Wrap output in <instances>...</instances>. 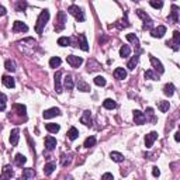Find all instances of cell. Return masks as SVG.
<instances>
[{"instance_id": "obj_44", "label": "cell", "mask_w": 180, "mask_h": 180, "mask_svg": "<svg viewBox=\"0 0 180 180\" xmlns=\"http://www.w3.org/2000/svg\"><path fill=\"white\" fill-rule=\"evenodd\" d=\"M14 108L18 111V115H24L25 117V106H23V104H14Z\"/></svg>"}, {"instance_id": "obj_42", "label": "cell", "mask_w": 180, "mask_h": 180, "mask_svg": "<svg viewBox=\"0 0 180 180\" xmlns=\"http://www.w3.org/2000/svg\"><path fill=\"white\" fill-rule=\"evenodd\" d=\"M149 4H151L154 9H162V7H163L162 0H149Z\"/></svg>"}, {"instance_id": "obj_13", "label": "cell", "mask_w": 180, "mask_h": 180, "mask_svg": "<svg viewBox=\"0 0 180 180\" xmlns=\"http://www.w3.org/2000/svg\"><path fill=\"white\" fill-rule=\"evenodd\" d=\"M156 138H158V132H155V131H152V132H149L148 135H145V146L151 148L152 145H154V142L156 141Z\"/></svg>"}, {"instance_id": "obj_16", "label": "cell", "mask_w": 180, "mask_h": 180, "mask_svg": "<svg viewBox=\"0 0 180 180\" xmlns=\"http://www.w3.org/2000/svg\"><path fill=\"white\" fill-rule=\"evenodd\" d=\"M80 122L85 124L86 127H90V125H92V114H90L89 110H86V111L83 113V115L80 117Z\"/></svg>"}, {"instance_id": "obj_10", "label": "cell", "mask_w": 180, "mask_h": 180, "mask_svg": "<svg viewBox=\"0 0 180 180\" xmlns=\"http://www.w3.org/2000/svg\"><path fill=\"white\" fill-rule=\"evenodd\" d=\"M42 115H44L45 120H49V118H53V117H56V115H61V110H59L58 107H52V108L45 110Z\"/></svg>"}, {"instance_id": "obj_49", "label": "cell", "mask_w": 180, "mask_h": 180, "mask_svg": "<svg viewBox=\"0 0 180 180\" xmlns=\"http://www.w3.org/2000/svg\"><path fill=\"white\" fill-rule=\"evenodd\" d=\"M146 114L149 115V117H151V120H152V121H155V117H154V110H152L151 107H149V108H146Z\"/></svg>"}, {"instance_id": "obj_37", "label": "cell", "mask_w": 180, "mask_h": 180, "mask_svg": "<svg viewBox=\"0 0 180 180\" xmlns=\"http://www.w3.org/2000/svg\"><path fill=\"white\" fill-rule=\"evenodd\" d=\"M27 9V2L25 0H18L17 4H16V10L17 12H24Z\"/></svg>"}, {"instance_id": "obj_17", "label": "cell", "mask_w": 180, "mask_h": 180, "mask_svg": "<svg viewBox=\"0 0 180 180\" xmlns=\"http://www.w3.org/2000/svg\"><path fill=\"white\" fill-rule=\"evenodd\" d=\"M18 138H20V131H18L17 128H14V130L10 132V144H12V146H17Z\"/></svg>"}, {"instance_id": "obj_11", "label": "cell", "mask_w": 180, "mask_h": 180, "mask_svg": "<svg viewBox=\"0 0 180 180\" xmlns=\"http://www.w3.org/2000/svg\"><path fill=\"white\" fill-rule=\"evenodd\" d=\"M134 121H135V124L142 125L146 121V115L142 111H139V110H134Z\"/></svg>"}, {"instance_id": "obj_14", "label": "cell", "mask_w": 180, "mask_h": 180, "mask_svg": "<svg viewBox=\"0 0 180 180\" xmlns=\"http://www.w3.org/2000/svg\"><path fill=\"white\" fill-rule=\"evenodd\" d=\"M61 76H62V72L58 71L53 76V83H55V92L56 93H62V85H61Z\"/></svg>"}, {"instance_id": "obj_22", "label": "cell", "mask_w": 180, "mask_h": 180, "mask_svg": "<svg viewBox=\"0 0 180 180\" xmlns=\"http://www.w3.org/2000/svg\"><path fill=\"white\" fill-rule=\"evenodd\" d=\"M114 76H115V79L122 80V79H125V77H127V72H125L124 68H117L114 71Z\"/></svg>"}, {"instance_id": "obj_28", "label": "cell", "mask_w": 180, "mask_h": 180, "mask_svg": "<svg viewBox=\"0 0 180 180\" xmlns=\"http://www.w3.org/2000/svg\"><path fill=\"white\" fill-rule=\"evenodd\" d=\"M103 107L107 110H113L117 107V103H115L114 100H111V99H106V100L103 101Z\"/></svg>"}, {"instance_id": "obj_50", "label": "cell", "mask_w": 180, "mask_h": 180, "mask_svg": "<svg viewBox=\"0 0 180 180\" xmlns=\"http://www.w3.org/2000/svg\"><path fill=\"white\" fill-rule=\"evenodd\" d=\"M6 9H4L3 6H0V17H3V16H6Z\"/></svg>"}, {"instance_id": "obj_36", "label": "cell", "mask_w": 180, "mask_h": 180, "mask_svg": "<svg viewBox=\"0 0 180 180\" xmlns=\"http://www.w3.org/2000/svg\"><path fill=\"white\" fill-rule=\"evenodd\" d=\"M169 107H170L169 101H159V103H158V108H159L162 113H166V111H168Z\"/></svg>"}, {"instance_id": "obj_47", "label": "cell", "mask_w": 180, "mask_h": 180, "mask_svg": "<svg viewBox=\"0 0 180 180\" xmlns=\"http://www.w3.org/2000/svg\"><path fill=\"white\" fill-rule=\"evenodd\" d=\"M3 177H13V170L10 169V166L4 168V176Z\"/></svg>"}, {"instance_id": "obj_31", "label": "cell", "mask_w": 180, "mask_h": 180, "mask_svg": "<svg viewBox=\"0 0 180 180\" xmlns=\"http://www.w3.org/2000/svg\"><path fill=\"white\" fill-rule=\"evenodd\" d=\"M63 85H65L66 90H72V89H73V79H72L71 75H68V76L65 77V80H63Z\"/></svg>"}, {"instance_id": "obj_20", "label": "cell", "mask_w": 180, "mask_h": 180, "mask_svg": "<svg viewBox=\"0 0 180 180\" xmlns=\"http://www.w3.org/2000/svg\"><path fill=\"white\" fill-rule=\"evenodd\" d=\"M56 169V165L53 162H49V163H47V165L44 166V174L45 176H51V174L53 173V170Z\"/></svg>"}, {"instance_id": "obj_26", "label": "cell", "mask_w": 180, "mask_h": 180, "mask_svg": "<svg viewBox=\"0 0 180 180\" xmlns=\"http://www.w3.org/2000/svg\"><path fill=\"white\" fill-rule=\"evenodd\" d=\"M14 162H16V165L17 166H23V165H25V162H27V158L24 156L23 154H17L16 155V158H14Z\"/></svg>"}, {"instance_id": "obj_30", "label": "cell", "mask_w": 180, "mask_h": 180, "mask_svg": "<svg viewBox=\"0 0 180 180\" xmlns=\"http://www.w3.org/2000/svg\"><path fill=\"white\" fill-rule=\"evenodd\" d=\"M61 63H62V61H61L59 56H53V58L49 59V66H51V68H59Z\"/></svg>"}, {"instance_id": "obj_2", "label": "cell", "mask_w": 180, "mask_h": 180, "mask_svg": "<svg viewBox=\"0 0 180 180\" xmlns=\"http://www.w3.org/2000/svg\"><path fill=\"white\" fill-rule=\"evenodd\" d=\"M68 13L69 14H72L73 16L75 18H76L77 21H80V23H82V21H85L86 20V17H85V13H83V10L80 9L79 6H69V9H68Z\"/></svg>"}, {"instance_id": "obj_21", "label": "cell", "mask_w": 180, "mask_h": 180, "mask_svg": "<svg viewBox=\"0 0 180 180\" xmlns=\"http://www.w3.org/2000/svg\"><path fill=\"white\" fill-rule=\"evenodd\" d=\"M110 158H111V159L114 160V162H117V163L124 162V155H122V154H120V152L113 151L111 154H110Z\"/></svg>"}, {"instance_id": "obj_6", "label": "cell", "mask_w": 180, "mask_h": 180, "mask_svg": "<svg viewBox=\"0 0 180 180\" xmlns=\"http://www.w3.org/2000/svg\"><path fill=\"white\" fill-rule=\"evenodd\" d=\"M166 45H169V47L173 48V51H179V45H180V33L179 31H174L173 33V39L172 41H168L166 42Z\"/></svg>"}, {"instance_id": "obj_53", "label": "cell", "mask_w": 180, "mask_h": 180, "mask_svg": "<svg viewBox=\"0 0 180 180\" xmlns=\"http://www.w3.org/2000/svg\"><path fill=\"white\" fill-rule=\"evenodd\" d=\"M134 2H138V0H134Z\"/></svg>"}, {"instance_id": "obj_5", "label": "cell", "mask_w": 180, "mask_h": 180, "mask_svg": "<svg viewBox=\"0 0 180 180\" xmlns=\"http://www.w3.org/2000/svg\"><path fill=\"white\" fill-rule=\"evenodd\" d=\"M56 23H55V30L56 31H61V30L65 28V23H66V14L65 12H59L56 16Z\"/></svg>"}, {"instance_id": "obj_19", "label": "cell", "mask_w": 180, "mask_h": 180, "mask_svg": "<svg viewBox=\"0 0 180 180\" xmlns=\"http://www.w3.org/2000/svg\"><path fill=\"white\" fill-rule=\"evenodd\" d=\"M179 7L176 6V4H173L172 6V13H170V20L173 21V23H179Z\"/></svg>"}, {"instance_id": "obj_3", "label": "cell", "mask_w": 180, "mask_h": 180, "mask_svg": "<svg viewBox=\"0 0 180 180\" xmlns=\"http://www.w3.org/2000/svg\"><path fill=\"white\" fill-rule=\"evenodd\" d=\"M136 14H138L139 18H142V20H144V30H151L152 28L154 23H152L151 17H149V16H148L144 10H136Z\"/></svg>"}, {"instance_id": "obj_39", "label": "cell", "mask_w": 180, "mask_h": 180, "mask_svg": "<svg viewBox=\"0 0 180 180\" xmlns=\"http://www.w3.org/2000/svg\"><path fill=\"white\" fill-rule=\"evenodd\" d=\"M127 39L131 42V44L136 45V47L139 45V39H138V37H136L135 34H127Z\"/></svg>"}, {"instance_id": "obj_12", "label": "cell", "mask_w": 180, "mask_h": 180, "mask_svg": "<svg viewBox=\"0 0 180 180\" xmlns=\"http://www.w3.org/2000/svg\"><path fill=\"white\" fill-rule=\"evenodd\" d=\"M77 47H79L80 49H83L85 52L89 51V44H87V39H86L85 34H79V35H77Z\"/></svg>"}, {"instance_id": "obj_23", "label": "cell", "mask_w": 180, "mask_h": 180, "mask_svg": "<svg viewBox=\"0 0 180 180\" xmlns=\"http://www.w3.org/2000/svg\"><path fill=\"white\" fill-rule=\"evenodd\" d=\"M97 69H100V63H97L95 59H89V62H87V71H89V72H95V71H97Z\"/></svg>"}, {"instance_id": "obj_4", "label": "cell", "mask_w": 180, "mask_h": 180, "mask_svg": "<svg viewBox=\"0 0 180 180\" xmlns=\"http://www.w3.org/2000/svg\"><path fill=\"white\" fill-rule=\"evenodd\" d=\"M149 61H151V63H152V68H154V71L156 72L158 75H162L163 72H165V68H163L162 62H160L159 59H156L155 56L149 55Z\"/></svg>"}, {"instance_id": "obj_45", "label": "cell", "mask_w": 180, "mask_h": 180, "mask_svg": "<svg viewBox=\"0 0 180 180\" xmlns=\"http://www.w3.org/2000/svg\"><path fill=\"white\" fill-rule=\"evenodd\" d=\"M6 96L4 95H0V111H4L6 110V106H7V103H6Z\"/></svg>"}, {"instance_id": "obj_25", "label": "cell", "mask_w": 180, "mask_h": 180, "mask_svg": "<svg viewBox=\"0 0 180 180\" xmlns=\"http://www.w3.org/2000/svg\"><path fill=\"white\" fill-rule=\"evenodd\" d=\"M163 93H165V96H168V97H172L173 93H174L173 83H168V85H165V87H163Z\"/></svg>"}, {"instance_id": "obj_15", "label": "cell", "mask_w": 180, "mask_h": 180, "mask_svg": "<svg viewBox=\"0 0 180 180\" xmlns=\"http://www.w3.org/2000/svg\"><path fill=\"white\" fill-rule=\"evenodd\" d=\"M56 146V139L53 138V136L48 135L47 138H45V149L47 151H53Z\"/></svg>"}, {"instance_id": "obj_41", "label": "cell", "mask_w": 180, "mask_h": 180, "mask_svg": "<svg viewBox=\"0 0 180 180\" xmlns=\"http://www.w3.org/2000/svg\"><path fill=\"white\" fill-rule=\"evenodd\" d=\"M4 68H6V71H9V72H14L16 71V63L9 59V61L4 62Z\"/></svg>"}, {"instance_id": "obj_51", "label": "cell", "mask_w": 180, "mask_h": 180, "mask_svg": "<svg viewBox=\"0 0 180 180\" xmlns=\"http://www.w3.org/2000/svg\"><path fill=\"white\" fill-rule=\"evenodd\" d=\"M101 177H103V179H114V176H113L111 173H104Z\"/></svg>"}, {"instance_id": "obj_27", "label": "cell", "mask_w": 180, "mask_h": 180, "mask_svg": "<svg viewBox=\"0 0 180 180\" xmlns=\"http://www.w3.org/2000/svg\"><path fill=\"white\" fill-rule=\"evenodd\" d=\"M77 89H79L80 92H83V93L90 92V86H89L85 80H79V82H77Z\"/></svg>"}, {"instance_id": "obj_40", "label": "cell", "mask_w": 180, "mask_h": 180, "mask_svg": "<svg viewBox=\"0 0 180 180\" xmlns=\"http://www.w3.org/2000/svg\"><path fill=\"white\" fill-rule=\"evenodd\" d=\"M58 45H61V47H68V45H71V38H68V37H61V38L58 39Z\"/></svg>"}, {"instance_id": "obj_43", "label": "cell", "mask_w": 180, "mask_h": 180, "mask_svg": "<svg viewBox=\"0 0 180 180\" xmlns=\"http://www.w3.org/2000/svg\"><path fill=\"white\" fill-rule=\"evenodd\" d=\"M95 83H96L97 86H101V87H103V86L107 85V80L104 79L103 76H96V77H95Z\"/></svg>"}, {"instance_id": "obj_35", "label": "cell", "mask_w": 180, "mask_h": 180, "mask_svg": "<svg viewBox=\"0 0 180 180\" xmlns=\"http://www.w3.org/2000/svg\"><path fill=\"white\" fill-rule=\"evenodd\" d=\"M35 176V172L34 169H24L23 172V179H31V177Z\"/></svg>"}, {"instance_id": "obj_48", "label": "cell", "mask_w": 180, "mask_h": 180, "mask_svg": "<svg viewBox=\"0 0 180 180\" xmlns=\"http://www.w3.org/2000/svg\"><path fill=\"white\" fill-rule=\"evenodd\" d=\"M152 174H154L155 177H158L160 174V170H159V168H158V166H154V168H152Z\"/></svg>"}, {"instance_id": "obj_8", "label": "cell", "mask_w": 180, "mask_h": 180, "mask_svg": "<svg viewBox=\"0 0 180 180\" xmlns=\"http://www.w3.org/2000/svg\"><path fill=\"white\" fill-rule=\"evenodd\" d=\"M165 34H166V27L165 25H158L156 28L151 30V35L154 37V38H162Z\"/></svg>"}, {"instance_id": "obj_32", "label": "cell", "mask_w": 180, "mask_h": 180, "mask_svg": "<svg viewBox=\"0 0 180 180\" xmlns=\"http://www.w3.org/2000/svg\"><path fill=\"white\" fill-rule=\"evenodd\" d=\"M130 53H131V48L128 47V45H122V47L120 48V56H121V58H127Z\"/></svg>"}, {"instance_id": "obj_7", "label": "cell", "mask_w": 180, "mask_h": 180, "mask_svg": "<svg viewBox=\"0 0 180 180\" xmlns=\"http://www.w3.org/2000/svg\"><path fill=\"white\" fill-rule=\"evenodd\" d=\"M66 62H68L72 68H79V66L83 63V59L80 58V56L69 55V56H66Z\"/></svg>"}, {"instance_id": "obj_1", "label": "cell", "mask_w": 180, "mask_h": 180, "mask_svg": "<svg viewBox=\"0 0 180 180\" xmlns=\"http://www.w3.org/2000/svg\"><path fill=\"white\" fill-rule=\"evenodd\" d=\"M48 20H49V12L48 10L41 12V14L38 16V20H37V25H35V31L38 34H42V30H44L45 24L48 23Z\"/></svg>"}, {"instance_id": "obj_9", "label": "cell", "mask_w": 180, "mask_h": 180, "mask_svg": "<svg viewBox=\"0 0 180 180\" xmlns=\"http://www.w3.org/2000/svg\"><path fill=\"white\" fill-rule=\"evenodd\" d=\"M13 31L14 33H27L28 31V27H27V24H24L23 21H14L13 23Z\"/></svg>"}, {"instance_id": "obj_24", "label": "cell", "mask_w": 180, "mask_h": 180, "mask_svg": "<svg viewBox=\"0 0 180 180\" xmlns=\"http://www.w3.org/2000/svg\"><path fill=\"white\" fill-rule=\"evenodd\" d=\"M45 128H47V131H48V132H51V134H56L59 130H61L59 124H55V122H49V124H45Z\"/></svg>"}, {"instance_id": "obj_52", "label": "cell", "mask_w": 180, "mask_h": 180, "mask_svg": "<svg viewBox=\"0 0 180 180\" xmlns=\"http://www.w3.org/2000/svg\"><path fill=\"white\" fill-rule=\"evenodd\" d=\"M174 141H176V142H179V141H180V134H179V132L174 134Z\"/></svg>"}, {"instance_id": "obj_38", "label": "cell", "mask_w": 180, "mask_h": 180, "mask_svg": "<svg viewBox=\"0 0 180 180\" xmlns=\"http://www.w3.org/2000/svg\"><path fill=\"white\" fill-rule=\"evenodd\" d=\"M95 145H96V138L95 136H89V138H86L83 146L85 148H92V146H95Z\"/></svg>"}, {"instance_id": "obj_34", "label": "cell", "mask_w": 180, "mask_h": 180, "mask_svg": "<svg viewBox=\"0 0 180 180\" xmlns=\"http://www.w3.org/2000/svg\"><path fill=\"white\" fill-rule=\"evenodd\" d=\"M145 77H146V79H151V80H159V75L154 71H146L145 72Z\"/></svg>"}, {"instance_id": "obj_46", "label": "cell", "mask_w": 180, "mask_h": 180, "mask_svg": "<svg viewBox=\"0 0 180 180\" xmlns=\"http://www.w3.org/2000/svg\"><path fill=\"white\" fill-rule=\"evenodd\" d=\"M61 163H62V166H68L69 163H71V158H69V155L66 156L65 154L61 155Z\"/></svg>"}, {"instance_id": "obj_33", "label": "cell", "mask_w": 180, "mask_h": 180, "mask_svg": "<svg viewBox=\"0 0 180 180\" xmlns=\"http://www.w3.org/2000/svg\"><path fill=\"white\" fill-rule=\"evenodd\" d=\"M138 59H139V56H138V55H135V56H132V59H131L130 62L127 63V68L130 69V71H134V69H135L136 63H138Z\"/></svg>"}, {"instance_id": "obj_18", "label": "cell", "mask_w": 180, "mask_h": 180, "mask_svg": "<svg viewBox=\"0 0 180 180\" xmlns=\"http://www.w3.org/2000/svg\"><path fill=\"white\" fill-rule=\"evenodd\" d=\"M2 82H3V85L6 86L7 89H13L16 86V82L14 79H13L12 76H7V75H4L3 77H2Z\"/></svg>"}, {"instance_id": "obj_29", "label": "cell", "mask_w": 180, "mask_h": 180, "mask_svg": "<svg viewBox=\"0 0 180 180\" xmlns=\"http://www.w3.org/2000/svg\"><path fill=\"white\" fill-rule=\"evenodd\" d=\"M77 136H79V131H77V128H75V127L69 128V131H68V138L71 139V141H75Z\"/></svg>"}]
</instances>
